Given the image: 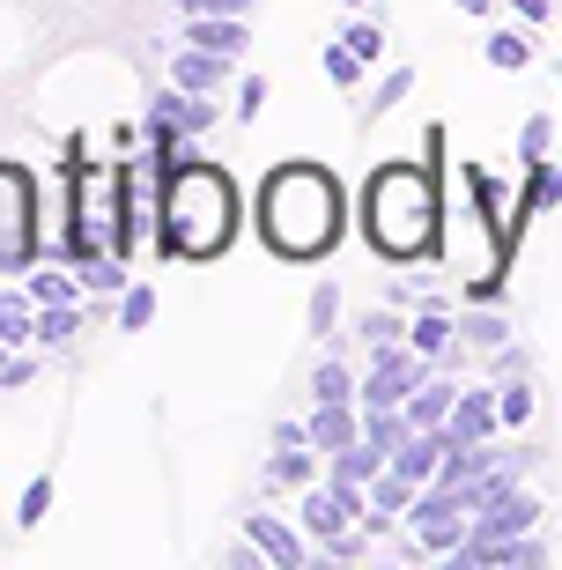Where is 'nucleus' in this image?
Instances as JSON below:
<instances>
[{"label": "nucleus", "mask_w": 562, "mask_h": 570, "mask_svg": "<svg viewBox=\"0 0 562 570\" xmlns=\"http://www.w3.org/2000/svg\"><path fill=\"white\" fill-rule=\"evenodd\" d=\"M363 511H371V497H363L355 482H326V489H312V497H304V527H312L318 541H334V533L363 527Z\"/></svg>", "instance_id": "5"}, {"label": "nucleus", "mask_w": 562, "mask_h": 570, "mask_svg": "<svg viewBox=\"0 0 562 570\" xmlns=\"http://www.w3.org/2000/svg\"><path fill=\"white\" fill-rule=\"evenodd\" d=\"M38 334V304H30V289H0V348H22V341Z\"/></svg>", "instance_id": "17"}, {"label": "nucleus", "mask_w": 562, "mask_h": 570, "mask_svg": "<svg viewBox=\"0 0 562 570\" xmlns=\"http://www.w3.org/2000/svg\"><path fill=\"white\" fill-rule=\"evenodd\" d=\"M459 16H489V8H496V0H452Z\"/></svg>", "instance_id": "35"}, {"label": "nucleus", "mask_w": 562, "mask_h": 570, "mask_svg": "<svg viewBox=\"0 0 562 570\" xmlns=\"http://www.w3.org/2000/svg\"><path fill=\"white\" fill-rule=\"evenodd\" d=\"M304 430H312L318 452H341V444L363 438V401H318V415H312Z\"/></svg>", "instance_id": "13"}, {"label": "nucleus", "mask_w": 562, "mask_h": 570, "mask_svg": "<svg viewBox=\"0 0 562 570\" xmlns=\"http://www.w3.org/2000/svg\"><path fill=\"white\" fill-rule=\"evenodd\" d=\"M30 379H38V363H30V356H8V371H0V385H30Z\"/></svg>", "instance_id": "33"}, {"label": "nucleus", "mask_w": 562, "mask_h": 570, "mask_svg": "<svg viewBox=\"0 0 562 570\" xmlns=\"http://www.w3.org/2000/svg\"><path fill=\"white\" fill-rule=\"evenodd\" d=\"M38 253H45L38 178L0 156V275H30V267H38Z\"/></svg>", "instance_id": "4"}, {"label": "nucleus", "mask_w": 562, "mask_h": 570, "mask_svg": "<svg viewBox=\"0 0 562 570\" xmlns=\"http://www.w3.org/2000/svg\"><path fill=\"white\" fill-rule=\"evenodd\" d=\"M407 89H415V67L400 60L393 75H385V82H377V111H385V105H400V97H407Z\"/></svg>", "instance_id": "29"}, {"label": "nucleus", "mask_w": 562, "mask_h": 570, "mask_svg": "<svg viewBox=\"0 0 562 570\" xmlns=\"http://www.w3.org/2000/svg\"><path fill=\"white\" fill-rule=\"evenodd\" d=\"M119 326H126V334H148V326H156V289H148V282H126V296H119Z\"/></svg>", "instance_id": "20"}, {"label": "nucleus", "mask_w": 562, "mask_h": 570, "mask_svg": "<svg viewBox=\"0 0 562 570\" xmlns=\"http://www.w3.org/2000/svg\"><path fill=\"white\" fill-rule=\"evenodd\" d=\"M170 8H186V16H252V0H170Z\"/></svg>", "instance_id": "30"}, {"label": "nucleus", "mask_w": 562, "mask_h": 570, "mask_svg": "<svg viewBox=\"0 0 562 570\" xmlns=\"http://www.w3.org/2000/svg\"><path fill=\"white\" fill-rule=\"evenodd\" d=\"M237 223H245L237 186H229V170L208 164L200 148L156 178V237L148 245L164 259H223L237 245Z\"/></svg>", "instance_id": "2"}, {"label": "nucleus", "mask_w": 562, "mask_h": 570, "mask_svg": "<svg viewBox=\"0 0 562 570\" xmlns=\"http://www.w3.org/2000/svg\"><path fill=\"white\" fill-rule=\"evenodd\" d=\"M8 356H16V348H0V371H8Z\"/></svg>", "instance_id": "36"}, {"label": "nucleus", "mask_w": 562, "mask_h": 570, "mask_svg": "<svg viewBox=\"0 0 562 570\" xmlns=\"http://www.w3.org/2000/svg\"><path fill=\"white\" fill-rule=\"evenodd\" d=\"M355 393H363V385H355V371L348 363H318V379H312V401H355Z\"/></svg>", "instance_id": "22"}, {"label": "nucleus", "mask_w": 562, "mask_h": 570, "mask_svg": "<svg viewBox=\"0 0 562 570\" xmlns=\"http://www.w3.org/2000/svg\"><path fill=\"white\" fill-rule=\"evenodd\" d=\"M267 97H274V89L259 82V75H245V82H237V119H245V127H252V119L267 111Z\"/></svg>", "instance_id": "27"}, {"label": "nucleus", "mask_w": 562, "mask_h": 570, "mask_svg": "<svg viewBox=\"0 0 562 570\" xmlns=\"http://www.w3.org/2000/svg\"><path fill=\"white\" fill-rule=\"evenodd\" d=\"M334 318H341V296H334V282H318L312 289V334L334 341Z\"/></svg>", "instance_id": "26"}, {"label": "nucleus", "mask_w": 562, "mask_h": 570, "mask_svg": "<svg viewBox=\"0 0 562 570\" xmlns=\"http://www.w3.org/2000/svg\"><path fill=\"white\" fill-rule=\"evenodd\" d=\"M511 8H519L525 22H548V0H511Z\"/></svg>", "instance_id": "34"}, {"label": "nucleus", "mask_w": 562, "mask_h": 570, "mask_svg": "<svg viewBox=\"0 0 562 570\" xmlns=\"http://www.w3.org/2000/svg\"><path fill=\"white\" fill-rule=\"evenodd\" d=\"M533 527H541V497H525V489H503L474 511V533H533Z\"/></svg>", "instance_id": "8"}, {"label": "nucleus", "mask_w": 562, "mask_h": 570, "mask_svg": "<svg viewBox=\"0 0 562 570\" xmlns=\"http://www.w3.org/2000/svg\"><path fill=\"white\" fill-rule=\"evenodd\" d=\"M318 67H326V82H334V89H355L371 60H363L355 45H326V52H318Z\"/></svg>", "instance_id": "21"}, {"label": "nucleus", "mask_w": 562, "mask_h": 570, "mask_svg": "<svg viewBox=\"0 0 562 570\" xmlns=\"http://www.w3.org/2000/svg\"><path fill=\"white\" fill-rule=\"evenodd\" d=\"M318 452L312 438H274V452H267V482L274 489H312V474H318Z\"/></svg>", "instance_id": "11"}, {"label": "nucleus", "mask_w": 562, "mask_h": 570, "mask_svg": "<svg viewBox=\"0 0 562 570\" xmlns=\"http://www.w3.org/2000/svg\"><path fill=\"white\" fill-rule=\"evenodd\" d=\"M245 533L259 541V549H267V563H274V570L312 563V549H304V533H296V527H282L274 511H245Z\"/></svg>", "instance_id": "10"}, {"label": "nucleus", "mask_w": 562, "mask_h": 570, "mask_svg": "<svg viewBox=\"0 0 562 570\" xmlns=\"http://www.w3.org/2000/svg\"><path fill=\"white\" fill-rule=\"evenodd\" d=\"M341 8H363V0H341Z\"/></svg>", "instance_id": "37"}, {"label": "nucleus", "mask_w": 562, "mask_h": 570, "mask_svg": "<svg viewBox=\"0 0 562 570\" xmlns=\"http://www.w3.org/2000/svg\"><path fill=\"white\" fill-rule=\"evenodd\" d=\"M452 334H459V326L444 318V304H430V312H422L415 326H407V341H415L422 356H444V348H452Z\"/></svg>", "instance_id": "19"}, {"label": "nucleus", "mask_w": 562, "mask_h": 570, "mask_svg": "<svg viewBox=\"0 0 562 570\" xmlns=\"http://www.w3.org/2000/svg\"><path fill=\"white\" fill-rule=\"evenodd\" d=\"M75 334H82V312H75V304H38V334L30 341H38L45 356H60Z\"/></svg>", "instance_id": "16"}, {"label": "nucleus", "mask_w": 562, "mask_h": 570, "mask_svg": "<svg viewBox=\"0 0 562 570\" xmlns=\"http://www.w3.org/2000/svg\"><path fill=\"white\" fill-rule=\"evenodd\" d=\"M400 334H407V326H400L393 312H371V318H363V341H371V348H377V341H400Z\"/></svg>", "instance_id": "32"}, {"label": "nucleus", "mask_w": 562, "mask_h": 570, "mask_svg": "<svg viewBox=\"0 0 562 570\" xmlns=\"http://www.w3.org/2000/svg\"><path fill=\"white\" fill-rule=\"evenodd\" d=\"M489 67H503V75H519V67H533V38H519V30H489Z\"/></svg>", "instance_id": "18"}, {"label": "nucleus", "mask_w": 562, "mask_h": 570, "mask_svg": "<svg viewBox=\"0 0 562 570\" xmlns=\"http://www.w3.org/2000/svg\"><path fill=\"white\" fill-rule=\"evenodd\" d=\"M496 407H503V430H525V423H533V385H525V379L496 385Z\"/></svg>", "instance_id": "23"}, {"label": "nucleus", "mask_w": 562, "mask_h": 570, "mask_svg": "<svg viewBox=\"0 0 562 570\" xmlns=\"http://www.w3.org/2000/svg\"><path fill=\"white\" fill-rule=\"evenodd\" d=\"M444 127H430V156L377 164L363 186V237L385 259H430L444 245Z\"/></svg>", "instance_id": "1"}, {"label": "nucleus", "mask_w": 562, "mask_h": 570, "mask_svg": "<svg viewBox=\"0 0 562 570\" xmlns=\"http://www.w3.org/2000/svg\"><path fill=\"white\" fill-rule=\"evenodd\" d=\"M22 289H30V304H75V296H82V275H75L67 259H38V267L22 275Z\"/></svg>", "instance_id": "14"}, {"label": "nucleus", "mask_w": 562, "mask_h": 570, "mask_svg": "<svg viewBox=\"0 0 562 570\" xmlns=\"http://www.w3.org/2000/svg\"><path fill=\"white\" fill-rule=\"evenodd\" d=\"M186 45H208V52H223V60H245L252 52V30L245 16H186V30H178Z\"/></svg>", "instance_id": "12"}, {"label": "nucleus", "mask_w": 562, "mask_h": 570, "mask_svg": "<svg viewBox=\"0 0 562 570\" xmlns=\"http://www.w3.org/2000/svg\"><path fill=\"white\" fill-rule=\"evenodd\" d=\"M452 407H459V385L422 379L415 393H407V423H415V430H444V423H452Z\"/></svg>", "instance_id": "15"}, {"label": "nucleus", "mask_w": 562, "mask_h": 570, "mask_svg": "<svg viewBox=\"0 0 562 570\" xmlns=\"http://www.w3.org/2000/svg\"><path fill=\"white\" fill-rule=\"evenodd\" d=\"M459 334L474 341V348H503V334H511V326H503V318H489V312H481V318H466Z\"/></svg>", "instance_id": "28"}, {"label": "nucleus", "mask_w": 562, "mask_h": 570, "mask_svg": "<svg viewBox=\"0 0 562 570\" xmlns=\"http://www.w3.org/2000/svg\"><path fill=\"white\" fill-rule=\"evenodd\" d=\"M170 82H186V89H229L237 82V60H223V52H208V45H178V60H170Z\"/></svg>", "instance_id": "9"}, {"label": "nucleus", "mask_w": 562, "mask_h": 570, "mask_svg": "<svg viewBox=\"0 0 562 570\" xmlns=\"http://www.w3.org/2000/svg\"><path fill=\"white\" fill-rule=\"evenodd\" d=\"M503 423V407L496 393H481V385H459V407H452V423H444V438L452 444H489Z\"/></svg>", "instance_id": "6"}, {"label": "nucleus", "mask_w": 562, "mask_h": 570, "mask_svg": "<svg viewBox=\"0 0 562 570\" xmlns=\"http://www.w3.org/2000/svg\"><path fill=\"white\" fill-rule=\"evenodd\" d=\"M259 237H267L274 259H296V267H312L341 245L348 230V193L326 164H282L259 178Z\"/></svg>", "instance_id": "3"}, {"label": "nucleus", "mask_w": 562, "mask_h": 570, "mask_svg": "<svg viewBox=\"0 0 562 570\" xmlns=\"http://www.w3.org/2000/svg\"><path fill=\"white\" fill-rule=\"evenodd\" d=\"M348 45L363 60H377V52H385V30H377V22H348Z\"/></svg>", "instance_id": "31"}, {"label": "nucleus", "mask_w": 562, "mask_h": 570, "mask_svg": "<svg viewBox=\"0 0 562 570\" xmlns=\"http://www.w3.org/2000/svg\"><path fill=\"white\" fill-rule=\"evenodd\" d=\"M385 466H393V452H385V444H377V438H355V444H341V452H326V482L371 489Z\"/></svg>", "instance_id": "7"}, {"label": "nucleus", "mask_w": 562, "mask_h": 570, "mask_svg": "<svg viewBox=\"0 0 562 570\" xmlns=\"http://www.w3.org/2000/svg\"><path fill=\"white\" fill-rule=\"evenodd\" d=\"M548 141H555V119H525V127H519V164L525 170L548 164Z\"/></svg>", "instance_id": "25"}, {"label": "nucleus", "mask_w": 562, "mask_h": 570, "mask_svg": "<svg viewBox=\"0 0 562 570\" xmlns=\"http://www.w3.org/2000/svg\"><path fill=\"white\" fill-rule=\"evenodd\" d=\"M45 511H52V474H38V482L22 489V504H16V527H22V533H38V527H45Z\"/></svg>", "instance_id": "24"}]
</instances>
